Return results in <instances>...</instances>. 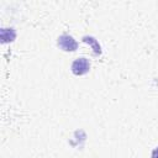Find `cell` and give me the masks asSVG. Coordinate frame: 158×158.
Returning a JSON list of instances; mask_svg holds the SVG:
<instances>
[{
	"mask_svg": "<svg viewBox=\"0 0 158 158\" xmlns=\"http://www.w3.org/2000/svg\"><path fill=\"white\" fill-rule=\"evenodd\" d=\"M15 38H16V32L14 28H2L1 30V42L2 43L12 42Z\"/></svg>",
	"mask_w": 158,
	"mask_h": 158,
	"instance_id": "obj_4",
	"label": "cell"
},
{
	"mask_svg": "<svg viewBox=\"0 0 158 158\" xmlns=\"http://www.w3.org/2000/svg\"><path fill=\"white\" fill-rule=\"evenodd\" d=\"M83 42H85V43H88V44L91 46L95 56H100L101 54V47H100L98 40H95L93 36H84L83 37Z\"/></svg>",
	"mask_w": 158,
	"mask_h": 158,
	"instance_id": "obj_3",
	"label": "cell"
},
{
	"mask_svg": "<svg viewBox=\"0 0 158 158\" xmlns=\"http://www.w3.org/2000/svg\"><path fill=\"white\" fill-rule=\"evenodd\" d=\"M90 62L88 58L85 57H79V58H75L73 62H72V65H70V70L74 75H84L86 74L89 70H90Z\"/></svg>",
	"mask_w": 158,
	"mask_h": 158,
	"instance_id": "obj_1",
	"label": "cell"
},
{
	"mask_svg": "<svg viewBox=\"0 0 158 158\" xmlns=\"http://www.w3.org/2000/svg\"><path fill=\"white\" fill-rule=\"evenodd\" d=\"M151 158H158V147H156L152 153H151Z\"/></svg>",
	"mask_w": 158,
	"mask_h": 158,
	"instance_id": "obj_5",
	"label": "cell"
},
{
	"mask_svg": "<svg viewBox=\"0 0 158 158\" xmlns=\"http://www.w3.org/2000/svg\"><path fill=\"white\" fill-rule=\"evenodd\" d=\"M57 44L62 51H65V52H74L78 49V42L74 40L73 36H70L68 33L60 35L58 37Z\"/></svg>",
	"mask_w": 158,
	"mask_h": 158,
	"instance_id": "obj_2",
	"label": "cell"
}]
</instances>
